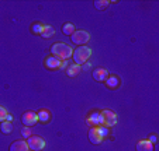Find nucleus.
Here are the masks:
<instances>
[{
  "mask_svg": "<svg viewBox=\"0 0 159 151\" xmlns=\"http://www.w3.org/2000/svg\"><path fill=\"white\" fill-rule=\"evenodd\" d=\"M137 151H153V144L149 140H141L137 143Z\"/></svg>",
  "mask_w": 159,
  "mask_h": 151,
  "instance_id": "obj_11",
  "label": "nucleus"
},
{
  "mask_svg": "<svg viewBox=\"0 0 159 151\" xmlns=\"http://www.w3.org/2000/svg\"><path fill=\"white\" fill-rule=\"evenodd\" d=\"M87 122H89L90 124H94V126L100 124V112H93L90 115V118L87 119Z\"/></svg>",
  "mask_w": 159,
  "mask_h": 151,
  "instance_id": "obj_16",
  "label": "nucleus"
},
{
  "mask_svg": "<svg viewBox=\"0 0 159 151\" xmlns=\"http://www.w3.org/2000/svg\"><path fill=\"white\" fill-rule=\"evenodd\" d=\"M73 60H75L76 65H83L84 62H87L90 56H92V49L87 46H79L78 49L73 50Z\"/></svg>",
  "mask_w": 159,
  "mask_h": 151,
  "instance_id": "obj_2",
  "label": "nucleus"
},
{
  "mask_svg": "<svg viewBox=\"0 0 159 151\" xmlns=\"http://www.w3.org/2000/svg\"><path fill=\"white\" fill-rule=\"evenodd\" d=\"M62 32L65 34V35H72L73 32H75V25L73 24H70V23H66L65 25L62 27Z\"/></svg>",
  "mask_w": 159,
  "mask_h": 151,
  "instance_id": "obj_15",
  "label": "nucleus"
},
{
  "mask_svg": "<svg viewBox=\"0 0 159 151\" xmlns=\"http://www.w3.org/2000/svg\"><path fill=\"white\" fill-rule=\"evenodd\" d=\"M51 53H52V56L58 57L59 60H66L73 55V49L69 46V45L62 44V42H58V44L52 45Z\"/></svg>",
  "mask_w": 159,
  "mask_h": 151,
  "instance_id": "obj_1",
  "label": "nucleus"
},
{
  "mask_svg": "<svg viewBox=\"0 0 159 151\" xmlns=\"http://www.w3.org/2000/svg\"><path fill=\"white\" fill-rule=\"evenodd\" d=\"M72 42L75 45H78V46H84V44H87V42L90 41V35L89 32H86V31H75V32L72 34Z\"/></svg>",
  "mask_w": 159,
  "mask_h": 151,
  "instance_id": "obj_5",
  "label": "nucleus"
},
{
  "mask_svg": "<svg viewBox=\"0 0 159 151\" xmlns=\"http://www.w3.org/2000/svg\"><path fill=\"white\" fill-rule=\"evenodd\" d=\"M0 130H2V133H4V134H9V133H11V123L10 122H2V124H0Z\"/></svg>",
  "mask_w": 159,
  "mask_h": 151,
  "instance_id": "obj_17",
  "label": "nucleus"
},
{
  "mask_svg": "<svg viewBox=\"0 0 159 151\" xmlns=\"http://www.w3.org/2000/svg\"><path fill=\"white\" fill-rule=\"evenodd\" d=\"M116 118H117L116 113H113L111 111H103V112H100V124H104L106 128H111L117 122Z\"/></svg>",
  "mask_w": 159,
  "mask_h": 151,
  "instance_id": "obj_4",
  "label": "nucleus"
},
{
  "mask_svg": "<svg viewBox=\"0 0 159 151\" xmlns=\"http://www.w3.org/2000/svg\"><path fill=\"white\" fill-rule=\"evenodd\" d=\"M149 143H152V144H153V143H156V136H155V134H152V136L149 137Z\"/></svg>",
  "mask_w": 159,
  "mask_h": 151,
  "instance_id": "obj_24",
  "label": "nucleus"
},
{
  "mask_svg": "<svg viewBox=\"0 0 159 151\" xmlns=\"http://www.w3.org/2000/svg\"><path fill=\"white\" fill-rule=\"evenodd\" d=\"M54 35V28L51 25H44V30L41 32V36L42 38H49V36Z\"/></svg>",
  "mask_w": 159,
  "mask_h": 151,
  "instance_id": "obj_18",
  "label": "nucleus"
},
{
  "mask_svg": "<svg viewBox=\"0 0 159 151\" xmlns=\"http://www.w3.org/2000/svg\"><path fill=\"white\" fill-rule=\"evenodd\" d=\"M66 67V62H63V60H62V63H61V67L59 69H65Z\"/></svg>",
  "mask_w": 159,
  "mask_h": 151,
  "instance_id": "obj_25",
  "label": "nucleus"
},
{
  "mask_svg": "<svg viewBox=\"0 0 159 151\" xmlns=\"http://www.w3.org/2000/svg\"><path fill=\"white\" fill-rule=\"evenodd\" d=\"M6 116H7V111H6V108L0 105V123L6 120Z\"/></svg>",
  "mask_w": 159,
  "mask_h": 151,
  "instance_id": "obj_21",
  "label": "nucleus"
},
{
  "mask_svg": "<svg viewBox=\"0 0 159 151\" xmlns=\"http://www.w3.org/2000/svg\"><path fill=\"white\" fill-rule=\"evenodd\" d=\"M106 86L111 90L118 88V86H120V78H118L117 76H110V77L106 78Z\"/></svg>",
  "mask_w": 159,
  "mask_h": 151,
  "instance_id": "obj_12",
  "label": "nucleus"
},
{
  "mask_svg": "<svg viewBox=\"0 0 159 151\" xmlns=\"http://www.w3.org/2000/svg\"><path fill=\"white\" fill-rule=\"evenodd\" d=\"M42 30H44V25H42V24H39V23L33 24V27H31V31H33V34H39V35H41Z\"/></svg>",
  "mask_w": 159,
  "mask_h": 151,
  "instance_id": "obj_20",
  "label": "nucleus"
},
{
  "mask_svg": "<svg viewBox=\"0 0 159 151\" xmlns=\"http://www.w3.org/2000/svg\"><path fill=\"white\" fill-rule=\"evenodd\" d=\"M80 71V66L76 65V63H73V65H70L69 67L66 69V74H68V77H73V76H76V74Z\"/></svg>",
  "mask_w": 159,
  "mask_h": 151,
  "instance_id": "obj_14",
  "label": "nucleus"
},
{
  "mask_svg": "<svg viewBox=\"0 0 159 151\" xmlns=\"http://www.w3.org/2000/svg\"><path fill=\"white\" fill-rule=\"evenodd\" d=\"M61 63H62V60H59L58 57L49 56V57H47V59H45L44 66L47 69H49V70H55V69H59L61 67Z\"/></svg>",
  "mask_w": 159,
  "mask_h": 151,
  "instance_id": "obj_8",
  "label": "nucleus"
},
{
  "mask_svg": "<svg viewBox=\"0 0 159 151\" xmlns=\"http://www.w3.org/2000/svg\"><path fill=\"white\" fill-rule=\"evenodd\" d=\"M108 77V71L106 69L100 67V69H96L93 71V78L96 81H106V78Z\"/></svg>",
  "mask_w": 159,
  "mask_h": 151,
  "instance_id": "obj_10",
  "label": "nucleus"
},
{
  "mask_svg": "<svg viewBox=\"0 0 159 151\" xmlns=\"http://www.w3.org/2000/svg\"><path fill=\"white\" fill-rule=\"evenodd\" d=\"M108 4H110V2H106V0H96L94 2V7L97 10H104Z\"/></svg>",
  "mask_w": 159,
  "mask_h": 151,
  "instance_id": "obj_19",
  "label": "nucleus"
},
{
  "mask_svg": "<svg viewBox=\"0 0 159 151\" xmlns=\"http://www.w3.org/2000/svg\"><path fill=\"white\" fill-rule=\"evenodd\" d=\"M27 144L31 151H39L45 147V140L39 136H30L27 139Z\"/></svg>",
  "mask_w": 159,
  "mask_h": 151,
  "instance_id": "obj_6",
  "label": "nucleus"
},
{
  "mask_svg": "<svg viewBox=\"0 0 159 151\" xmlns=\"http://www.w3.org/2000/svg\"><path fill=\"white\" fill-rule=\"evenodd\" d=\"M28 144L25 140H16L14 143H11L9 151H28Z\"/></svg>",
  "mask_w": 159,
  "mask_h": 151,
  "instance_id": "obj_9",
  "label": "nucleus"
},
{
  "mask_svg": "<svg viewBox=\"0 0 159 151\" xmlns=\"http://www.w3.org/2000/svg\"><path fill=\"white\" fill-rule=\"evenodd\" d=\"M11 120H14L13 115H9V113H7V116H6V122H10V123H11Z\"/></svg>",
  "mask_w": 159,
  "mask_h": 151,
  "instance_id": "obj_23",
  "label": "nucleus"
},
{
  "mask_svg": "<svg viewBox=\"0 0 159 151\" xmlns=\"http://www.w3.org/2000/svg\"><path fill=\"white\" fill-rule=\"evenodd\" d=\"M107 128H99V126H93L89 130V140L92 144H100L103 141V137L107 136Z\"/></svg>",
  "mask_w": 159,
  "mask_h": 151,
  "instance_id": "obj_3",
  "label": "nucleus"
},
{
  "mask_svg": "<svg viewBox=\"0 0 159 151\" xmlns=\"http://www.w3.org/2000/svg\"><path fill=\"white\" fill-rule=\"evenodd\" d=\"M21 120H23L24 126H34V124L38 122V115H37L35 112H31V111H28V112L23 113V118H21Z\"/></svg>",
  "mask_w": 159,
  "mask_h": 151,
  "instance_id": "obj_7",
  "label": "nucleus"
},
{
  "mask_svg": "<svg viewBox=\"0 0 159 151\" xmlns=\"http://www.w3.org/2000/svg\"><path fill=\"white\" fill-rule=\"evenodd\" d=\"M37 115H38V122H42V123H48L49 119H51V113L47 109H41Z\"/></svg>",
  "mask_w": 159,
  "mask_h": 151,
  "instance_id": "obj_13",
  "label": "nucleus"
},
{
  "mask_svg": "<svg viewBox=\"0 0 159 151\" xmlns=\"http://www.w3.org/2000/svg\"><path fill=\"white\" fill-rule=\"evenodd\" d=\"M21 134L24 136V139H28V137L31 136V130L28 128H24V129H21Z\"/></svg>",
  "mask_w": 159,
  "mask_h": 151,
  "instance_id": "obj_22",
  "label": "nucleus"
}]
</instances>
